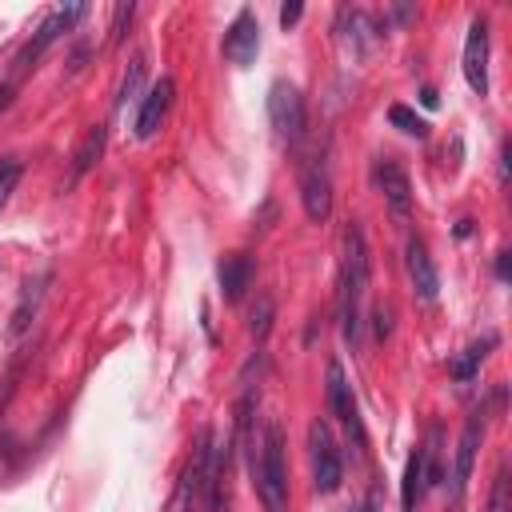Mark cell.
Segmentation results:
<instances>
[{
  "instance_id": "obj_1",
  "label": "cell",
  "mask_w": 512,
  "mask_h": 512,
  "mask_svg": "<svg viewBox=\"0 0 512 512\" xmlns=\"http://www.w3.org/2000/svg\"><path fill=\"white\" fill-rule=\"evenodd\" d=\"M364 288H368V244H364V228L352 220L344 228V268H340V328L348 344H356L360 336Z\"/></svg>"
},
{
  "instance_id": "obj_2",
  "label": "cell",
  "mask_w": 512,
  "mask_h": 512,
  "mask_svg": "<svg viewBox=\"0 0 512 512\" xmlns=\"http://www.w3.org/2000/svg\"><path fill=\"white\" fill-rule=\"evenodd\" d=\"M256 496L264 512H288V460H284V432L280 424H264L260 432V452L248 460Z\"/></svg>"
},
{
  "instance_id": "obj_3",
  "label": "cell",
  "mask_w": 512,
  "mask_h": 512,
  "mask_svg": "<svg viewBox=\"0 0 512 512\" xmlns=\"http://www.w3.org/2000/svg\"><path fill=\"white\" fill-rule=\"evenodd\" d=\"M308 456H312V484L320 496H332L340 484H344V456L328 432L324 420H312L308 424Z\"/></svg>"
},
{
  "instance_id": "obj_4",
  "label": "cell",
  "mask_w": 512,
  "mask_h": 512,
  "mask_svg": "<svg viewBox=\"0 0 512 512\" xmlns=\"http://www.w3.org/2000/svg\"><path fill=\"white\" fill-rule=\"evenodd\" d=\"M268 124H272V132H276L284 144H300V140H304L308 112H304V96H300L296 84L276 80V84L268 88Z\"/></svg>"
},
{
  "instance_id": "obj_5",
  "label": "cell",
  "mask_w": 512,
  "mask_h": 512,
  "mask_svg": "<svg viewBox=\"0 0 512 512\" xmlns=\"http://www.w3.org/2000/svg\"><path fill=\"white\" fill-rule=\"evenodd\" d=\"M204 468H200V496L208 512H228V444H216V432H200Z\"/></svg>"
},
{
  "instance_id": "obj_6",
  "label": "cell",
  "mask_w": 512,
  "mask_h": 512,
  "mask_svg": "<svg viewBox=\"0 0 512 512\" xmlns=\"http://www.w3.org/2000/svg\"><path fill=\"white\" fill-rule=\"evenodd\" d=\"M84 12H88V4H64V8H56V12H52V16L32 32V40L20 48L16 68H32V64L44 56V48H48V44H56V40H60V36H64V32H68Z\"/></svg>"
},
{
  "instance_id": "obj_7",
  "label": "cell",
  "mask_w": 512,
  "mask_h": 512,
  "mask_svg": "<svg viewBox=\"0 0 512 512\" xmlns=\"http://www.w3.org/2000/svg\"><path fill=\"white\" fill-rule=\"evenodd\" d=\"M480 440H484V412L476 408L464 428H460V440H456V456H452V496L460 500L468 480H472V468H476V452H480Z\"/></svg>"
},
{
  "instance_id": "obj_8",
  "label": "cell",
  "mask_w": 512,
  "mask_h": 512,
  "mask_svg": "<svg viewBox=\"0 0 512 512\" xmlns=\"http://www.w3.org/2000/svg\"><path fill=\"white\" fill-rule=\"evenodd\" d=\"M300 204H304V216L312 224H324L332 212V180H328V168L320 160H308L300 168Z\"/></svg>"
},
{
  "instance_id": "obj_9",
  "label": "cell",
  "mask_w": 512,
  "mask_h": 512,
  "mask_svg": "<svg viewBox=\"0 0 512 512\" xmlns=\"http://www.w3.org/2000/svg\"><path fill=\"white\" fill-rule=\"evenodd\" d=\"M256 52H260V24H256V16L244 8V12H236V20H232L228 32H224V56H228L236 68H248V64H256Z\"/></svg>"
},
{
  "instance_id": "obj_10",
  "label": "cell",
  "mask_w": 512,
  "mask_h": 512,
  "mask_svg": "<svg viewBox=\"0 0 512 512\" xmlns=\"http://www.w3.org/2000/svg\"><path fill=\"white\" fill-rule=\"evenodd\" d=\"M464 80L476 96L488 92V24L476 16L468 24V40H464Z\"/></svg>"
},
{
  "instance_id": "obj_11",
  "label": "cell",
  "mask_w": 512,
  "mask_h": 512,
  "mask_svg": "<svg viewBox=\"0 0 512 512\" xmlns=\"http://www.w3.org/2000/svg\"><path fill=\"white\" fill-rule=\"evenodd\" d=\"M172 96H176V80H172V76H160V80L152 84V92H148V96H140L136 124H132L140 140L156 136V128L164 124V116H168V108H172Z\"/></svg>"
},
{
  "instance_id": "obj_12",
  "label": "cell",
  "mask_w": 512,
  "mask_h": 512,
  "mask_svg": "<svg viewBox=\"0 0 512 512\" xmlns=\"http://www.w3.org/2000/svg\"><path fill=\"white\" fill-rule=\"evenodd\" d=\"M404 268H408V280H412V292L432 304L436 292H440V276H436V264L428 256V244L420 236H408V248H404Z\"/></svg>"
},
{
  "instance_id": "obj_13",
  "label": "cell",
  "mask_w": 512,
  "mask_h": 512,
  "mask_svg": "<svg viewBox=\"0 0 512 512\" xmlns=\"http://www.w3.org/2000/svg\"><path fill=\"white\" fill-rule=\"evenodd\" d=\"M372 176H376V188L384 192L388 208L404 216V212L412 208V184H408V172H404V168H400L392 156H384V160H376Z\"/></svg>"
},
{
  "instance_id": "obj_14",
  "label": "cell",
  "mask_w": 512,
  "mask_h": 512,
  "mask_svg": "<svg viewBox=\"0 0 512 512\" xmlns=\"http://www.w3.org/2000/svg\"><path fill=\"white\" fill-rule=\"evenodd\" d=\"M328 408L332 416L352 432L356 428V400H352V384L340 368V360H328Z\"/></svg>"
},
{
  "instance_id": "obj_15",
  "label": "cell",
  "mask_w": 512,
  "mask_h": 512,
  "mask_svg": "<svg viewBox=\"0 0 512 512\" xmlns=\"http://www.w3.org/2000/svg\"><path fill=\"white\" fill-rule=\"evenodd\" d=\"M428 488V444L416 448L404 464V480H400V508L404 512H416L420 508V496Z\"/></svg>"
},
{
  "instance_id": "obj_16",
  "label": "cell",
  "mask_w": 512,
  "mask_h": 512,
  "mask_svg": "<svg viewBox=\"0 0 512 512\" xmlns=\"http://www.w3.org/2000/svg\"><path fill=\"white\" fill-rule=\"evenodd\" d=\"M248 284H252V256L228 252V256L220 260V292H224V300L236 304V300L248 292Z\"/></svg>"
},
{
  "instance_id": "obj_17",
  "label": "cell",
  "mask_w": 512,
  "mask_h": 512,
  "mask_svg": "<svg viewBox=\"0 0 512 512\" xmlns=\"http://www.w3.org/2000/svg\"><path fill=\"white\" fill-rule=\"evenodd\" d=\"M44 284H48V272H40V276L24 280L20 304L12 308V320H8V336H12V340H16V336H24V332H28V324H32V316L40 312V300H44Z\"/></svg>"
},
{
  "instance_id": "obj_18",
  "label": "cell",
  "mask_w": 512,
  "mask_h": 512,
  "mask_svg": "<svg viewBox=\"0 0 512 512\" xmlns=\"http://www.w3.org/2000/svg\"><path fill=\"white\" fill-rule=\"evenodd\" d=\"M104 144H108V128H104V124H92V128L84 132L76 156H72V176H84V172L104 156Z\"/></svg>"
},
{
  "instance_id": "obj_19",
  "label": "cell",
  "mask_w": 512,
  "mask_h": 512,
  "mask_svg": "<svg viewBox=\"0 0 512 512\" xmlns=\"http://www.w3.org/2000/svg\"><path fill=\"white\" fill-rule=\"evenodd\" d=\"M496 344V336H484V340H476V344H468L460 356H452V364H448V372H452V380H460V384H468L472 376H476V368L484 364V356H488V348Z\"/></svg>"
},
{
  "instance_id": "obj_20",
  "label": "cell",
  "mask_w": 512,
  "mask_h": 512,
  "mask_svg": "<svg viewBox=\"0 0 512 512\" xmlns=\"http://www.w3.org/2000/svg\"><path fill=\"white\" fill-rule=\"evenodd\" d=\"M144 76H148V52H136L132 64H128V72H124V80H120V88H116V108H128V104L140 100Z\"/></svg>"
},
{
  "instance_id": "obj_21",
  "label": "cell",
  "mask_w": 512,
  "mask_h": 512,
  "mask_svg": "<svg viewBox=\"0 0 512 512\" xmlns=\"http://www.w3.org/2000/svg\"><path fill=\"white\" fill-rule=\"evenodd\" d=\"M388 120H392L404 136H416V140H424V136H428V120H424V116H416L408 104H392V108H388Z\"/></svg>"
},
{
  "instance_id": "obj_22",
  "label": "cell",
  "mask_w": 512,
  "mask_h": 512,
  "mask_svg": "<svg viewBox=\"0 0 512 512\" xmlns=\"http://www.w3.org/2000/svg\"><path fill=\"white\" fill-rule=\"evenodd\" d=\"M272 316H276L272 296H260V300L252 304V312H248V332H252V340H264V336L272 332Z\"/></svg>"
},
{
  "instance_id": "obj_23",
  "label": "cell",
  "mask_w": 512,
  "mask_h": 512,
  "mask_svg": "<svg viewBox=\"0 0 512 512\" xmlns=\"http://www.w3.org/2000/svg\"><path fill=\"white\" fill-rule=\"evenodd\" d=\"M20 176H24V164H20L16 156H4V160H0V208L12 200V192H16Z\"/></svg>"
},
{
  "instance_id": "obj_24",
  "label": "cell",
  "mask_w": 512,
  "mask_h": 512,
  "mask_svg": "<svg viewBox=\"0 0 512 512\" xmlns=\"http://www.w3.org/2000/svg\"><path fill=\"white\" fill-rule=\"evenodd\" d=\"M132 16H136V4H132V0L112 8V24H108V40H112V44H120V40H124V28L132 24Z\"/></svg>"
},
{
  "instance_id": "obj_25",
  "label": "cell",
  "mask_w": 512,
  "mask_h": 512,
  "mask_svg": "<svg viewBox=\"0 0 512 512\" xmlns=\"http://www.w3.org/2000/svg\"><path fill=\"white\" fill-rule=\"evenodd\" d=\"M488 512H508V472H504V468L496 472V484H492V500H488Z\"/></svg>"
},
{
  "instance_id": "obj_26",
  "label": "cell",
  "mask_w": 512,
  "mask_h": 512,
  "mask_svg": "<svg viewBox=\"0 0 512 512\" xmlns=\"http://www.w3.org/2000/svg\"><path fill=\"white\" fill-rule=\"evenodd\" d=\"M300 16H304V4H300V0H288V4L280 8V24H284V28H292Z\"/></svg>"
},
{
  "instance_id": "obj_27",
  "label": "cell",
  "mask_w": 512,
  "mask_h": 512,
  "mask_svg": "<svg viewBox=\"0 0 512 512\" xmlns=\"http://www.w3.org/2000/svg\"><path fill=\"white\" fill-rule=\"evenodd\" d=\"M496 276H500V280L508 276V252H500V260H496Z\"/></svg>"
},
{
  "instance_id": "obj_28",
  "label": "cell",
  "mask_w": 512,
  "mask_h": 512,
  "mask_svg": "<svg viewBox=\"0 0 512 512\" xmlns=\"http://www.w3.org/2000/svg\"><path fill=\"white\" fill-rule=\"evenodd\" d=\"M420 100H424L428 108H436V88H424V92H420Z\"/></svg>"
}]
</instances>
